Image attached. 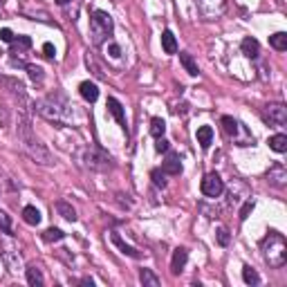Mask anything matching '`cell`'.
<instances>
[{
	"instance_id": "1",
	"label": "cell",
	"mask_w": 287,
	"mask_h": 287,
	"mask_svg": "<svg viewBox=\"0 0 287 287\" xmlns=\"http://www.w3.org/2000/svg\"><path fill=\"white\" fill-rule=\"evenodd\" d=\"M263 252H265V260L270 263V267H283L287 260L285 238H283L281 234H274V231H271L263 240Z\"/></svg>"
},
{
	"instance_id": "7",
	"label": "cell",
	"mask_w": 287,
	"mask_h": 287,
	"mask_svg": "<svg viewBox=\"0 0 287 287\" xmlns=\"http://www.w3.org/2000/svg\"><path fill=\"white\" fill-rule=\"evenodd\" d=\"M79 92H81V97L85 101H90V103L99 99V88H97L92 81H83L81 85H79Z\"/></svg>"
},
{
	"instance_id": "13",
	"label": "cell",
	"mask_w": 287,
	"mask_h": 287,
	"mask_svg": "<svg viewBox=\"0 0 287 287\" xmlns=\"http://www.w3.org/2000/svg\"><path fill=\"white\" fill-rule=\"evenodd\" d=\"M180 63L184 65V70H186L191 76H198V72H200V70H198V63L193 61V56H191V54L182 52V54H180Z\"/></svg>"
},
{
	"instance_id": "3",
	"label": "cell",
	"mask_w": 287,
	"mask_h": 287,
	"mask_svg": "<svg viewBox=\"0 0 287 287\" xmlns=\"http://www.w3.org/2000/svg\"><path fill=\"white\" fill-rule=\"evenodd\" d=\"M222 191H224V184L218 173H209V175L202 180V193H204L206 198H218Z\"/></svg>"
},
{
	"instance_id": "24",
	"label": "cell",
	"mask_w": 287,
	"mask_h": 287,
	"mask_svg": "<svg viewBox=\"0 0 287 287\" xmlns=\"http://www.w3.org/2000/svg\"><path fill=\"white\" fill-rule=\"evenodd\" d=\"M0 229L5 234H12V220H9V216L5 211H0Z\"/></svg>"
},
{
	"instance_id": "18",
	"label": "cell",
	"mask_w": 287,
	"mask_h": 287,
	"mask_svg": "<svg viewBox=\"0 0 287 287\" xmlns=\"http://www.w3.org/2000/svg\"><path fill=\"white\" fill-rule=\"evenodd\" d=\"M56 211H59L65 220H70V222H74V220H76V211L72 209L70 204H68V202H56Z\"/></svg>"
},
{
	"instance_id": "30",
	"label": "cell",
	"mask_w": 287,
	"mask_h": 287,
	"mask_svg": "<svg viewBox=\"0 0 287 287\" xmlns=\"http://www.w3.org/2000/svg\"><path fill=\"white\" fill-rule=\"evenodd\" d=\"M43 52H45V56H50V59H52L54 54H56V50H54L52 43H45V45H43Z\"/></svg>"
},
{
	"instance_id": "6",
	"label": "cell",
	"mask_w": 287,
	"mask_h": 287,
	"mask_svg": "<svg viewBox=\"0 0 287 287\" xmlns=\"http://www.w3.org/2000/svg\"><path fill=\"white\" fill-rule=\"evenodd\" d=\"M186 258H188V253H186V249H175V253H173V260H170V271L173 274H180L182 270H184V265H186Z\"/></svg>"
},
{
	"instance_id": "17",
	"label": "cell",
	"mask_w": 287,
	"mask_h": 287,
	"mask_svg": "<svg viewBox=\"0 0 287 287\" xmlns=\"http://www.w3.org/2000/svg\"><path fill=\"white\" fill-rule=\"evenodd\" d=\"M164 133H166V123H164V119L155 117V119L151 121V135L155 137V139H159V137H164Z\"/></svg>"
},
{
	"instance_id": "8",
	"label": "cell",
	"mask_w": 287,
	"mask_h": 287,
	"mask_svg": "<svg viewBox=\"0 0 287 287\" xmlns=\"http://www.w3.org/2000/svg\"><path fill=\"white\" fill-rule=\"evenodd\" d=\"M162 169H164V173H169V175H180V173H182V162H180V157L170 152L169 157H166V162H164V166H162Z\"/></svg>"
},
{
	"instance_id": "11",
	"label": "cell",
	"mask_w": 287,
	"mask_h": 287,
	"mask_svg": "<svg viewBox=\"0 0 287 287\" xmlns=\"http://www.w3.org/2000/svg\"><path fill=\"white\" fill-rule=\"evenodd\" d=\"M162 47H164L166 54H175L177 52V41H175V36H173V32L170 30H166L164 34H162Z\"/></svg>"
},
{
	"instance_id": "27",
	"label": "cell",
	"mask_w": 287,
	"mask_h": 287,
	"mask_svg": "<svg viewBox=\"0 0 287 287\" xmlns=\"http://www.w3.org/2000/svg\"><path fill=\"white\" fill-rule=\"evenodd\" d=\"M155 148H157V152H169V141L164 139V137H159L157 139V144H155Z\"/></svg>"
},
{
	"instance_id": "2",
	"label": "cell",
	"mask_w": 287,
	"mask_h": 287,
	"mask_svg": "<svg viewBox=\"0 0 287 287\" xmlns=\"http://www.w3.org/2000/svg\"><path fill=\"white\" fill-rule=\"evenodd\" d=\"M92 32L99 41L101 36H108L112 32V20L106 12H94L92 14Z\"/></svg>"
},
{
	"instance_id": "28",
	"label": "cell",
	"mask_w": 287,
	"mask_h": 287,
	"mask_svg": "<svg viewBox=\"0 0 287 287\" xmlns=\"http://www.w3.org/2000/svg\"><path fill=\"white\" fill-rule=\"evenodd\" d=\"M0 41H2V43H12L14 41L12 30H0Z\"/></svg>"
},
{
	"instance_id": "31",
	"label": "cell",
	"mask_w": 287,
	"mask_h": 287,
	"mask_svg": "<svg viewBox=\"0 0 287 287\" xmlns=\"http://www.w3.org/2000/svg\"><path fill=\"white\" fill-rule=\"evenodd\" d=\"M108 50H110V56H115V59H117L119 54H121V50H119V45H115V43H112V45L108 47Z\"/></svg>"
},
{
	"instance_id": "29",
	"label": "cell",
	"mask_w": 287,
	"mask_h": 287,
	"mask_svg": "<svg viewBox=\"0 0 287 287\" xmlns=\"http://www.w3.org/2000/svg\"><path fill=\"white\" fill-rule=\"evenodd\" d=\"M252 209H253V202H247V204L242 206V211H240V220H247L249 213H252Z\"/></svg>"
},
{
	"instance_id": "10",
	"label": "cell",
	"mask_w": 287,
	"mask_h": 287,
	"mask_svg": "<svg viewBox=\"0 0 287 287\" xmlns=\"http://www.w3.org/2000/svg\"><path fill=\"white\" fill-rule=\"evenodd\" d=\"M242 54L249 56V59H256L258 54H260V45H258L256 38H245L242 41Z\"/></svg>"
},
{
	"instance_id": "12",
	"label": "cell",
	"mask_w": 287,
	"mask_h": 287,
	"mask_svg": "<svg viewBox=\"0 0 287 287\" xmlns=\"http://www.w3.org/2000/svg\"><path fill=\"white\" fill-rule=\"evenodd\" d=\"M23 220L27 224H32V227H36V224L41 222V211H38L36 206H25L23 209Z\"/></svg>"
},
{
	"instance_id": "26",
	"label": "cell",
	"mask_w": 287,
	"mask_h": 287,
	"mask_svg": "<svg viewBox=\"0 0 287 287\" xmlns=\"http://www.w3.org/2000/svg\"><path fill=\"white\" fill-rule=\"evenodd\" d=\"M218 242H220L222 247L229 245V231L227 229H220V231H218Z\"/></svg>"
},
{
	"instance_id": "21",
	"label": "cell",
	"mask_w": 287,
	"mask_h": 287,
	"mask_svg": "<svg viewBox=\"0 0 287 287\" xmlns=\"http://www.w3.org/2000/svg\"><path fill=\"white\" fill-rule=\"evenodd\" d=\"M43 238H45L47 242H59V240H63V238H65V234L61 231V229L52 227V229H47L45 234H43Z\"/></svg>"
},
{
	"instance_id": "33",
	"label": "cell",
	"mask_w": 287,
	"mask_h": 287,
	"mask_svg": "<svg viewBox=\"0 0 287 287\" xmlns=\"http://www.w3.org/2000/svg\"><path fill=\"white\" fill-rule=\"evenodd\" d=\"M65 2H70V0H56V5H65Z\"/></svg>"
},
{
	"instance_id": "14",
	"label": "cell",
	"mask_w": 287,
	"mask_h": 287,
	"mask_svg": "<svg viewBox=\"0 0 287 287\" xmlns=\"http://www.w3.org/2000/svg\"><path fill=\"white\" fill-rule=\"evenodd\" d=\"M270 43H271L274 50L285 52V50H287V34H285V32H276L274 36H270Z\"/></svg>"
},
{
	"instance_id": "32",
	"label": "cell",
	"mask_w": 287,
	"mask_h": 287,
	"mask_svg": "<svg viewBox=\"0 0 287 287\" xmlns=\"http://www.w3.org/2000/svg\"><path fill=\"white\" fill-rule=\"evenodd\" d=\"M32 79H41V68H30Z\"/></svg>"
},
{
	"instance_id": "25",
	"label": "cell",
	"mask_w": 287,
	"mask_h": 287,
	"mask_svg": "<svg viewBox=\"0 0 287 287\" xmlns=\"http://www.w3.org/2000/svg\"><path fill=\"white\" fill-rule=\"evenodd\" d=\"M152 182H155V184H157V186H166L164 173H162V170H152Z\"/></svg>"
},
{
	"instance_id": "20",
	"label": "cell",
	"mask_w": 287,
	"mask_h": 287,
	"mask_svg": "<svg viewBox=\"0 0 287 287\" xmlns=\"http://www.w3.org/2000/svg\"><path fill=\"white\" fill-rule=\"evenodd\" d=\"M27 283H30L32 287H41L43 285V276L36 267H30V270H27Z\"/></svg>"
},
{
	"instance_id": "23",
	"label": "cell",
	"mask_w": 287,
	"mask_h": 287,
	"mask_svg": "<svg viewBox=\"0 0 287 287\" xmlns=\"http://www.w3.org/2000/svg\"><path fill=\"white\" fill-rule=\"evenodd\" d=\"M222 126L229 135H236V133H238V121H236L234 117H222Z\"/></svg>"
},
{
	"instance_id": "5",
	"label": "cell",
	"mask_w": 287,
	"mask_h": 287,
	"mask_svg": "<svg viewBox=\"0 0 287 287\" xmlns=\"http://www.w3.org/2000/svg\"><path fill=\"white\" fill-rule=\"evenodd\" d=\"M108 110H110L112 117L117 119L119 126H121V128H126V115H123V106L119 103L117 99H115V97H110V99H108Z\"/></svg>"
},
{
	"instance_id": "22",
	"label": "cell",
	"mask_w": 287,
	"mask_h": 287,
	"mask_svg": "<svg viewBox=\"0 0 287 287\" xmlns=\"http://www.w3.org/2000/svg\"><path fill=\"white\" fill-rule=\"evenodd\" d=\"M242 278H245L247 285H258V283H260V276H258L252 267H245V270H242Z\"/></svg>"
},
{
	"instance_id": "9",
	"label": "cell",
	"mask_w": 287,
	"mask_h": 287,
	"mask_svg": "<svg viewBox=\"0 0 287 287\" xmlns=\"http://www.w3.org/2000/svg\"><path fill=\"white\" fill-rule=\"evenodd\" d=\"M213 141V128L211 126H202V128H198V144L202 148H209Z\"/></svg>"
},
{
	"instance_id": "15",
	"label": "cell",
	"mask_w": 287,
	"mask_h": 287,
	"mask_svg": "<svg viewBox=\"0 0 287 287\" xmlns=\"http://www.w3.org/2000/svg\"><path fill=\"white\" fill-rule=\"evenodd\" d=\"M110 238H112V242H115V245H117L123 253H128V256H133V258H139V252H137V249H133L130 245H126V242L121 240V236H119V234H110Z\"/></svg>"
},
{
	"instance_id": "16",
	"label": "cell",
	"mask_w": 287,
	"mask_h": 287,
	"mask_svg": "<svg viewBox=\"0 0 287 287\" xmlns=\"http://www.w3.org/2000/svg\"><path fill=\"white\" fill-rule=\"evenodd\" d=\"M270 148L274 152H285L287 151V137L285 135H274L270 137Z\"/></svg>"
},
{
	"instance_id": "4",
	"label": "cell",
	"mask_w": 287,
	"mask_h": 287,
	"mask_svg": "<svg viewBox=\"0 0 287 287\" xmlns=\"http://www.w3.org/2000/svg\"><path fill=\"white\" fill-rule=\"evenodd\" d=\"M287 119V112L283 106H267V110H265V121L274 123V126H283Z\"/></svg>"
},
{
	"instance_id": "19",
	"label": "cell",
	"mask_w": 287,
	"mask_h": 287,
	"mask_svg": "<svg viewBox=\"0 0 287 287\" xmlns=\"http://www.w3.org/2000/svg\"><path fill=\"white\" fill-rule=\"evenodd\" d=\"M139 278H141V283H144V285H148V287H157L159 285V278L152 274L151 270H141Z\"/></svg>"
}]
</instances>
